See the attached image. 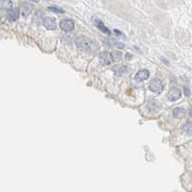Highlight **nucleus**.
<instances>
[{"label": "nucleus", "instance_id": "nucleus-10", "mask_svg": "<svg viewBox=\"0 0 192 192\" xmlns=\"http://www.w3.org/2000/svg\"><path fill=\"white\" fill-rule=\"evenodd\" d=\"M99 61L103 65H109L112 63L111 55L107 52H102L99 54Z\"/></svg>", "mask_w": 192, "mask_h": 192}, {"label": "nucleus", "instance_id": "nucleus-7", "mask_svg": "<svg viewBox=\"0 0 192 192\" xmlns=\"http://www.w3.org/2000/svg\"><path fill=\"white\" fill-rule=\"evenodd\" d=\"M150 76V72L147 70H140L139 72L136 73L135 75V79L138 81H143V80H147Z\"/></svg>", "mask_w": 192, "mask_h": 192}, {"label": "nucleus", "instance_id": "nucleus-1", "mask_svg": "<svg viewBox=\"0 0 192 192\" xmlns=\"http://www.w3.org/2000/svg\"><path fill=\"white\" fill-rule=\"evenodd\" d=\"M76 45L80 49L85 50V51H97V49H99V45L95 42V41H92L88 38L85 37H80L76 42Z\"/></svg>", "mask_w": 192, "mask_h": 192}, {"label": "nucleus", "instance_id": "nucleus-15", "mask_svg": "<svg viewBox=\"0 0 192 192\" xmlns=\"http://www.w3.org/2000/svg\"><path fill=\"white\" fill-rule=\"evenodd\" d=\"M184 131H185L191 132V131H192V125H190V124H187L186 126H184Z\"/></svg>", "mask_w": 192, "mask_h": 192}, {"label": "nucleus", "instance_id": "nucleus-8", "mask_svg": "<svg viewBox=\"0 0 192 192\" xmlns=\"http://www.w3.org/2000/svg\"><path fill=\"white\" fill-rule=\"evenodd\" d=\"M94 23H95V25L97 26V28L99 29L100 31L102 32H103V33H105V34H107V35H110L111 34V32H110V30L106 27V26L103 24V22L100 19H94Z\"/></svg>", "mask_w": 192, "mask_h": 192}, {"label": "nucleus", "instance_id": "nucleus-3", "mask_svg": "<svg viewBox=\"0 0 192 192\" xmlns=\"http://www.w3.org/2000/svg\"><path fill=\"white\" fill-rule=\"evenodd\" d=\"M60 27L62 28V30L66 32H70L75 28V22L72 19H63L60 22Z\"/></svg>", "mask_w": 192, "mask_h": 192}, {"label": "nucleus", "instance_id": "nucleus-17", "mask_svg": "<svg viewBox=\"0 0 192 192\" xmlns=\"http://www.w3.org/2000/svg\"><path fill=\"white\" fill-rule=\"evenodd\" d=\"M189 113H190V116L192 117V108H190V111H189Z\"/></svg>", "mask_w": 192, "mask_h": 192}, {"label": "nucleus", "instance_id": "nucleus-12", "mask_svg": "<svg viewBox=\"0 0 192 192\" xmlns=\"http://www.w3.org/2000/svg\"><path fill=\"white\" fill-rule=\"evenodd\" d=\"M185 114V110L184 108H181V107H178V108H175L173 110V115L175 118H178V119H180V118H182L184 116Z\"/></svg>", "mask_w": 192, "mask_h": 192}, {"label": "nucleus", "instance_id": "nucleus-5", "mask_svg": "<svg viewBox=\"0 0 192 192\" xmlns=\"http://www.w3.org/2000/svg\"><path fill=\"white\" fill-rule=\"evenodd\" d=\"M182 96V92L177 88H172L167 94V97L168 99L171 100V102H175V100L179 99Z\"/></svg>", "mask_w": 192, "mask_h": 192}, {"label": "nucleus", "instance_id": "nucleus-11", "mask_svg": "<svg viewBox=\"0 0 192 192\" xmlns=\"http://www.w3.org/2000/svg\"><path fill=\"white\" fill-rule=\"evenodd\" d=\"M13 3L11 0H0V10H10Z\"/></svg>", "mask_w": 192, "mask_h": 192}, {"label": "nucleus", "instance_id": "nucleus-18", "mask_svg": "<svg viewBox=\"0 0 192 192\" xmlns=\"http://www.w3.org/2000/svg\"><path fill=\"white\" fill-rule=\"evenodd\" d=\"M29 1H34V2H38L39 0H29Z\"/></svg>", "mask_w": 192, "mask_h": 192}, {"label": "nucleus", "instance_id": "nucleus-6", "mask_svg": "<svg viewBox=\"0 0 192 192\" xmlns=\"http://www.w3.org/2000/svg\"><path fill=\"white\" fill-rule=\"evenodd\" d=\"M33 11V6H32L30 3H22L21 6H20V12H21V15L23 17H28L29 15L32 13Z\"/></svg>", "mask_w": 192, "mask_h": 192}, {"label": "nucleus", "instance_id": "nucleus-9", "mask_svg": "<svg viewBox=\"0 0 192 192\" xmlns=\"http://www.w3.org/2000/svg\"><path fill=\"white\" fill-rule=\"evenodd\" d=\"M19 17V10L17 8L10 9L8 13V19L11 21H16V20Z\"/></svg>", "mask_w": 192, "mask_h": 192}, {"label": "nucleus", "instance_id": "nucleus-16", "mask_svg": "<svg viewBox=\"0 0 192 192\" xmlns=\"http://www.w3.org/2000/svg\"><path fill=\"white\" fill-rule=\"evenodd\" d=\"M184 95L185 96H190V91H189V89L188 88H184Z\"/></svg>", "mask_w": 192, "mask_h": 192}, {"label": "nucleus", "instance_id": "nucleus-4", "mask_svg": "<svg viewBox=\"0 0 192 192\" xmlns=\"http://www.w3.org/2000/svg\"><path fill=\"white\" fill-rule=\"evenodd\" d=\"M43 23L45 25V27L48 29V30H55L56 27H57L55 19L50 17H46L45 19H43Z\"/></svg>", "mask_w": 192, "mask_h": 192}, {"label": "nucleus", "instance_id": "nucleus-13", "mask_svg": "<svg viewBox=\"0 0 192 192\" xmlns=\"http://www.w3.org/2000/svg\"><path fill=\"white\" fill-rule=\"evenodd\" d=\"M110 55H111L112 61H115V62L122 60V57H123V54L121 51H112Z\"/></svg>", "mask_w": 192, "mask_h": 192}, {"label": "nucleus", "instance_id": "nucleus-14", "mask_svg": "<svg viewBox=\"0 0 192 192\" xmlns=\"http://www.w3.org/2000/svg\"><path fill=\"white\" fill-rule=\"evenodd\" d=\"M48 10L53 12V13H59V14H64L65 13L64 9H62L60 7H57V6H51V7H48Z\"/></svg>", "mask_w": 192, "mask_h": 192}, {"label": "nucleus", "instance_id": "nucleus-2", "mask_svg": "<svg viewBox=\"0 0 192 192\" xmlns=\"http://www.w3.org/2000/svg\"><path fill=\"white\" fill-rule=\"evenodd\" d=\"M149 88L152 92L159 94L163 90V83H162V81L159 78H153V80L150 82Z\"/></svg>", "mask_w": 192, "mask_h": 192}]
</instances>
